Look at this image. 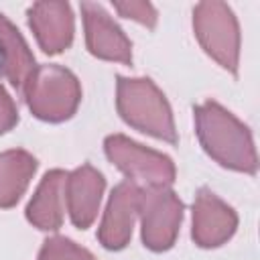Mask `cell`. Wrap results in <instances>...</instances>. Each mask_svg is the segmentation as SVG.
<instances>
[{"label":"cell","instance_id":"1","mask_svg":"<svg viewBox=\"0 0 260 260\" xmlns=\"http://www.w3.org/2000/svg\"><path fill=\"white\" fill-rule=\"evenodd\" d=\"M195 130L203 150L221 167L254 175L258 158L248 126L223 110L217 102H205L193 108Z\"/></svg>","mask_w":260,"mask_h":260},{"label":"cell","instance_id":"2","mask_svg":"<svg viewBox=\"0 0 260 260\" xmlns=\"http://www.w3.org/2000/svg\"><path fill=\"white\" fill-rule=\"evenodd\" d=\"M118 79V112L126 124L132 128L150 134L154 138L177 144V130L173 124L171 108L162 95V91L148 79H126L122 75Z\"/></svg>","mask_w":260,"mask_h":260},{"label":"cell","instance_id":"3","mask_svg":"<svg viewBox=\"0 0 260 260\" xmlns=\"http://www.w3.org/2000/svg\"><path fill=\"white\" fill-rule=\"evenodd\" d=\"M22 98L30 112L45 122L69 120L81 100L77 77L61 65H37L24 83Z\"/></svg>","mask_w":260,"mask_h":260},{"label":"cell","instance_id":"4","mask_svg":"<svg viewBox=\"0 0 260 260\" xmlns=\"http://www.w3.org/2000/svg\"><path fill=\"white\" fill-rule=\"evenodd\" d=\"M195 35L205 49L223 69L238 75L240 55V28L234 12L223 2H201L193 10Z\"/></svg>","mask_w":260,"mask_h":260},{"label":"cell","instance_id":"5","mask_svg":"<svg viewBox=\"0 0 260 260\" xmlns=\"http://www.w3.org/2000/svg\"><path fill=\"white\" fill-rule=\"evenodd\" d=\"M183 209V201L167 185L140 189L138 213L142 217V242L148 250L165 252L175 244Z\"/></svg>","mask_w":260,"mask_h":260},{"label":"cell","instance_id":"6","mask_svg":"<svg viewBox=\"0 0 260 260\" xmlns=\"http://www.w3.org/2000/svg\"><path fill=\"white\" fill-rule=\"evenodd\" d=\"M104 150L130 181H144L148 187L175 183V165L167 154L150 150L122 134L108 136Z\"/></svg>","mask_w":260,"mask_h":260},{"label":"cell","instance_id":"7","mask_svg":"<svg viewBox=\"0 0 260 260\" xmlns=\"http://www.w3.org/2000/svg\"><path fill=\"white\" fill-rule=\"evenodd\" d=\"M81 14L85 24L87 51L100 59L132 65V43L110 18V14L95 2H81Z\"/></svg>","mask_w":260,"mask_h":260},{"label":"cell","instance_id":"8","mask_svg":"<svg viewBox=\"0 0 260 260\" xmlns=\"http://www.w3.org/2000/svg\"><path fill=\"white\" fill-rule=\"evenodd\" d=\"M138 199L140 189L134 181L126 179L114 187L104 221L98 230V240L106 250H122L128 246L134 217L138 213Z\"/></svg>","mask_w":260,"mask_h":260},{"label":"cell","instance_id":"9","mask_svg":"<svg viewBox=\"0 0 260 260\" xmlns=\"http://www.w3.org/2000/svg\"><path fill=\"white\" fill-rule=\"evenodd\" d=\"M236 211L217 199L207 187H201L193 203V240L201 248H215L236 232Z\"/></svg>","mask_w":260,"mask_h":260},{"label":"cell","instance_id":"10","mask_svg":"<svg viewBox=\"0 0 260 260\" xmlns=\"http://www.w3.org/2000/svg\"><path fill=\"white\" fill-rule=\"evenodd\" d=\"M28 26L47 55H59L73 41L71 6L67 2H37L28 8Z\"/></svg>","mask_w":260,"mask_h":260},{"label":"cell","instance_id":"11","mask_svg":"<svg viewBox=\"0 0 260 260\" xmlns=\"http://www.w3.org/2000/svg\"><path fill=\"white\" fill-rule=\"evenodd\" d=\"M104 187H106L104 175L87 162L67 175L65 201H67L71 223L75 228L87 230L91 225L100 207Z\"/></svg>","mask_w":260,"mask_h":260},{"label":"cell","instance_id":"12","mask_svg":"<svg viewBox=\"0 0 260 260\" xmlns=\"http://www.w3.org/2000/svg\"><path fill=\"white\" fill-rule=\"evenodd\" d=\"M67 175L61 169H53L45 173L37 193L26 205V219L39 230H59L63 223L65 209V185Z\"/></svg>","mask_w":260,"mask_h":260},{"label":"cell","instance_id":"13","mask_svg":"<svg viewBox=\"0 0 260 260\" xmlns=\"http://www.w3.org/2000/svg\"><path fill=\"white\" fill-rule=\"evenodd\" d=\"M37 69L35 57L18 32V28L0 14V77L8 79L10 85L22 93L24 83Z\"/></svg>","mask_w":260,"mask_h":260},{"label":"cell","instance_id":"14","mask_svg":"<svg viewBox=\"0 0 260 260\" xmlns=\"http://www.w3.org/2000/svg\"><path fill=\"white\" fill-rule=\"evenodd\" d=\"M37 158L26 150L0 152V207L10 209L22 197L37 171Z\"/></svg>","mask_w":260,"mask_h":260},{"label":"cell","instance_id":"15","mask_svg":"<svg viewBox=\"0 0 260 260\" xmlns=\"http://www.w3.org/2000/svg\"><path fill=\"white\" fill-rule=\"evenodd\" d=\"M39 260H95V256L89 250L77 246L73 240L55 236L43 242Z\"/></svg>","mask_w":260,"mask_h":260},{"label":"cell","instance_id":"16","mask_svg":"<svg viewBox=\"0 0 260 260\" xmlns=\"http://www.w3.org/2000/svg\"><path fill=\"white\" fill-rule=\"evenodd\" d=\"M114 8L118 12H122L126 18H134V20L146 24L148 28H154V24H156V10L148 2H128V4L114 2Z\"/></svg>","mask_w":260,"mask_h":260},{"label":"cell","instance_id":"17","mask_svg":"<svg viewBox=\"0 0 260 260\" xmlns=\"http://www.w3.org/2000/svg\"><path fill=\"white\" fill-rule=\"evenodd\" d=\"M16 122H18V110H16L12 98L0 85V134L12 130L16 126Z\"/></svg>","mask_w":260,"mask_h":260}]
</instances>
